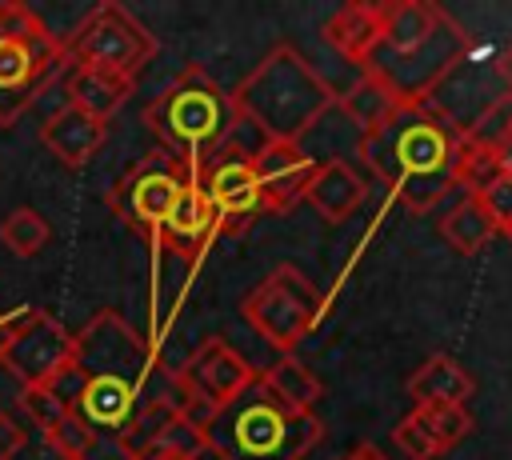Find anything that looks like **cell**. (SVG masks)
<instances>
[{"mask_svg": "<svg viewBox=\"0 0 512 460\" xmlns=\"http://www.w3.org/2000/svg\"><path fill=\"white\" fill-rule=\"evenodd\" d=\"M64 72L60 40L24 0H0V128H12Z\"/></svg>", "mask_w": 512, "mask_h": 460, "instance_id": "7", "label": "cell"}, {"mask_svg": "<svg viewBox=\"0 0 512 460\" xmlns=\"http://www.w3.org/2000/svg\"><path fill=\"white\" fill-rule=\"evenodd\" d=\"M60 52H64V68H100L136 80L156 56V36L124 4L100 0L60 40Z\"/></svg>", "mask_w": 512, "mask_h": 460, "instance_id": "8", "label": "cell"}, {"mask_svg": "<svg viewBox=\"0 0 512 460\" xmlns=\"http://www.w3.org/2000/svg\"><path fill=\"white\" fill-rule=\"evenodd\" d=\"M440 236H444V244H448L452 252L476 256V252L488 248V240L496 236V224H492V216L484 212V204H480L476 196H460V200L444 212Z\"/></svg>", "mask_w": 512, "mask_h": 460, "instance_id": "23", "label": "cell"}, {"mask_svg": "<svg viewBox=\"0 0 512 460\" xmlns=\"http://www.w3.org/2000/svg\"><path fill=\"white\" fill-rule=\"evenodd\" d=\"M464 136L436 104H408L392 124L356 140L364 168L416 216L432 212L452 188Z\"/></svg>", "mask_w": 512, "mask_h": 460, "instance_id": "2", "label": "cell"}, {"mask_svg": "<svg viewBox=\"0 0 512 460\" xmlns=\"http://www.w3.org/2000/svg\"><path fill=\"white\" fill-rule=\"evenodd\" d=\"M380 44L364 64L404 104H432V92L468 60V32L432 0L376 4Z\"/></svg>", "mask_w": 512, "mask_h": 460, "instance_id": "3", "label": "cell"}, {"mask_svg": "<svg viewBox=\"0 0 512 460\" xmlns=\"http://www.w3.org/2000/svg\"><path fill=\"white\" fill-rule=\"evenodd\" d=\"M340 460H388V456H384L380 448H372V444H356V448H352V452H344Z\"/></svg>", "mask_w": 512, "mask_h": 460, "instance_id": "32", "label": "cell"}, {"mask_svg": "<svg viewBox=\"0 0 512 460\" xmlns=\"http://www.w3.org/2000/svg\"><path fill=\"white\" fill-rule=\"evenodd\" d=\"M216 236H220L216 212H212L208 196L200 192V184H196V176H192V184L180 192V200H176L172 212L164 216V224H160V232H156V244L168 248V252H176V256H184V260H196V256L208 252V244H212Z\"/></svg>", "mask_w": 512, "mask_h": 460, "instance_id": "15", "label": "cell"}, {"mask_svg": "<svg viewBox=\"0 0 512 460\" xmlns=\"http://www.w3.org/2000/svg\"><path fill=\"white\" fill-rule=\"evenodd\" d=\"M252 332H260L276 352H292L320 316V292L296 264H276L240 304Z\"/></svg>", "mask_w": 512, "mask_h": 460, "instance_id": "10", "label": "cell"}, {"mask_svg": "<svg viewBox=\"0 0 512 460\" xmlns=\"http://www.w3.org/2000/svg\"><path fill=\"white\" fill-rule=\"evenodd\" d=\"M392 440H396V448H404V456L408 460H440L444 452H440V444L432 440V432H428V424L420 420V412L412 408L396 428H392Z\"/></svg>", "mask_w": 512, "mask_h": 460, "instance_id": "27", "label": "cell"}, {"mask_svg": "<svg viewBox=\"0 0 512 460\" xmlns=\"http://www.w3.org/2000/svg\"><path fill=\"white\" fill-rule=\"evenodd\" d=\"M476 392L468 368L460 360H452L448 352L428 356L412 376H408V396L412 404H468V396Z\"/></svg>", "mask_w": 512, "mask_h": 460, "instance_id": "21", "label": "cell"}, {"mask_svg": "<svg viewBox=\"0 0 512 460\" xmlns=\"http://www.w3.org/2000/svg\"><path fill=\"white\" fill-rule=\"evenodd\" d=\"M304 200L316 208V216L324 224H344V220H352L364 208L368 180L348 160H324V164H316Z\"/></svg>", "mask_w": 512, "mask_h": 460, "instance_id": "17", "label": "cell"}, {"mask_svg": "<svg viewBox=\"0 0 512 460\" xmlns=\"http://www.w3.org/2000/svg\"><path fill=\"white\" fill-rule=\"evenodd\" d=\"M104 136H108V124L96 120V116H88V112H80V108L68 104V100H64V104L44 120V128H40V144H44L64 168H84V164L100 152Z\"/></svg>", "mask_w": 512, "mask_h": 460, "instance_id": "16", "label": "cell"}, {"mask_svg": "<svg viewBox=\"0 0 512 460\" xmlns=\"http://www.w3.org/2000/svg\"><path fill=\"white\" fill-rule=\"evenodd\" d=\"M332 108H340V116L356 128V136H368V132H380L384 124H392L400 116V108H408L376 72H360L348 88L336 92Z\"/></svg>", "mask_w": 512, "mask_h": 460, "instance_id": "18", "label": "cell"}, {"mask_svg": "<svg viewBox=\"0 0 512 460\" xmlns=\"http://www.w3.org/2000/svg\"><path fill=\"white\" fill-rule=\"evenodd\" d=\"M16 408H20V416H28L40 432H48V428L68 412V400H64L56 388H28V392H16Z\"/></svg>", "mask_w": 512, "mask_h": 460, "instance_id": "26", "label": "cell"}, {"mask_svg": "<svg viewBox=\"0 0 512 460\" xmlns=\"http://www.w3.org/2000/svg\"><path fill=\"white\" fill-rule=\"evenodd\" d=\"M24 428H20V420H12V412L0 404V460H12L20 448H24Z\"/></svg>", "mask_w": 512, "mask_h": 460, "instance_id": "30", "label": "cell"}, {"mask_svg": "<svg viewBox=\"0 0 512 460\" xmlns=\"http://www.w3.org/2000/svg\"><path fill=\"white\" fill-rule=\"evenodd\" d=\"M60 76H64L68 104H76L80 112H88L104 124L124 108V100L136 88V80H124V76H112V72H100V68H64Z\"/></svg>", "mask_w": 512, "mask_h": 460, "instance_id": "20", "label": "cell"}, {"mask_svg": "<svg viewBox=\"0 0 512 460\" xmlns=\"http://www.w3.org/2000/svg\"><path fill=\"white\" fill-rule=\"evenodd\" d=\"M144 124L168 156L196 172L232 132L236 108L232 96L200 64H188L160 88V96L144 104Z\"/></svg>", "mask_w": 512, "mask_h": 460, "instance_id": "6", "label": "cell"}, {"mask_svg": "<svg viewBox=\"0 0 512 460\" xmlns=\"http://www.w3.org/2000/svg\"><path fill=\"white\" fill-rule=\"evenodd\" d=\"M192 176L196 172L184 160H176L164 148H156V152L140 156L108 188V208H112V216L128 232H136V236H144V240L156 244V232H160L164 216L172 212V204L180 200V192L192 184Z\"/></svg>", "mask_w": 512, "mask_h": 460, "instance_id": "9", "label": "cell"}, {"mask_svg": "<svg viewBox=\"0 0 512 460\" xmlns=\"http://www.w3.org/2000/svg\"><path fill=\"white\" fill-rule=\"evenodd\" d=\"M260 388H264L276 404H284V408H292V412H316V400L324 396L320 376H316L308 364H300L292 352L280 356V360L260 376Z\"/></svg>", "mask_w": 512, "mask_h": 460, "instance_id": "22", "label": "cell"}, {"mask_svg": "<svg viewBox=\"0 0 512 460\" xmlns=\"http://www.w3.org/2000/svg\"><path fill=\"white\" fill-rule=\"evenodd\" d=\"M176 372H168L156 348L112 308H100L72 332V360L56 392L96 432L124 436L140 404L172 396Z\"/></svg>", "mask_w": 512, "mask_h": 460, "instance_id": "1", "label": "cell"}, {"mask_svg": "<svg viewBox=\"0 0 512 460\" xmlns=\"http://www.w3.org/2000/svg\"><path fill=\"white\" fill-rule=\"evenodd\" d=\"M416 412H420V420L428 424V432H432V440L440 444V452H452V448L472 432V416H468L464 404H420Z\"/></svg>", "mask_w": 512, "mask_h": 460, "instance_id": "25", "label": "cell"}, {"mask_svg": "<svg viewBox=\"0 0 512 460\" xmlns=\"http://www.w3.org/2000/svg\"><path fill=\"white\" fill-rule=\"evenodd\" d=\"M72 360V332L44 308H20L0 340V372L16 392L56 388Z\"/></svg>", "mask_w": 512, "mask_h": 460, "instance_id": "11", "label": "cell"}, {"mask_svg": "<svg viewBox=\"0 0 512 460\" xmlns=\"http://www.w3.org/2000/svg\"><path fill=\"white\" fill-rule=\"evenodd\" d=\"M320 436V416L276 404L260 388V376L244 396L212 412V420L204 424V448L216 460H304L320 444Z\"/></svg>", "mask_w": 512, "mask_h": 460, "instance_id": "5", "label": "cell"}, {"mask_svg": "<svg viewBox=\"0 0 512 460\" xmlns=\"http://www.w3.org/2000/svg\"><path fill=\"white\" fill-rule=\"evenodd\" d=\"M496 76L504 80V92H512V40L496 52Z\"/></svg>", "mask_w": 512, "mask_h": 460, "instance_id": "31", "label": "cell"}, {"mask_svg": "<svg viewBox=\"0 0 512 460\" xmlns=\"http://www.w3.org/2000/svg\"><path fill=\"white\" fill-rule=\"evenodd\" d=\"M12 316H16V312H0V340H4V328L12 324Z\"/></svg>", "mask_w": 512, "mask_h": 460, "instance_id": "33", "label": "cell"}, {"mask_svg": "<svg viewBox=\"0 0 512 460\" xmlns=\"http://www.w3.org/2000/svg\"><path fill=\"white\" fill-rule=\"evenodd\" d=\"M48 240H52V224H48L36 208H12V212L0 220V244H4L12 256H20V260L44 252Z\"/></svg>", "mask_w": 512, "mask_h": 460, "instance_id": "24", "label": "cell"}, {"mask_svg": "<svg viewBox=\"0 0 512 460\" xmlns=\"http://www.w3.org/2000/svg\"><path fill=\"white\" fill-rule=\"evenodd\" d=\"M196 184L208 196L220 232H236L244 228L252 216L264 212V196H260V180L248 156H236L228 148H216L200 168H196Z\"/></svg>", "mask_w": 512, "mask_h": 460, "instance_id": "12", "label": "cell"}, {"mask_svg": "<svg viewBox=\"0 0 512 460\" xmlns=\"http://www.w3.org/2000/svg\"><path fill=\"white\" fill-rule=\"evenodd\" d=\"M176 380L192 400H200L204 408L220 412V408H228L236 396H244L256 384V368L224 336H208L184 360V368H176Z\"/></svg>", "mask_w": 512, "mask_h": 460, "instance_id": "13", "label": "cell"}, {"mask_svg": "<svg viewBox=\"0 0 512 460\" xmlns=\"http://www.w3.org/2000/svg\"><path fill=\"white\" fill-rule=\"evenodd\" d=\"M76 460H136V456L128 452V444L120 436H108V432H96L92 428V436H88V444L80 448Z\"/></svg>", "mask_w": 512, "mask_h": 460, "instance_id": "29", "label": "cell"}, {"mask_svg": "<svg viewBox=\"0 0 512 460\" xmlns=\"http://www.w3.org/2000/svg\"><path fill=\"white\" fill-rule=\"evenodd\" d=\"M320 36H324V40H328V44H332L348 64H356V68L364 72V64L372 60V52H376V44H380L376 4H360V0L340 4V8L324 20Z\"/></svg>", "mask_w": 512, "mask_h": 460, "instance_id": "19", "label": "cell"}, {"mask_svg": "<svg viewBox=\"0 0 512 460\" xmlns=\"http://www.w3.org/2000/svg\"><path fill=\"white\" fill-rule=\"evenodd\" d=\"M316 156L304 144H288V140H268L256 156V180H260V196H264V212H288L304 200L308 180L316 172Z\"/></svg>", "mask_w": 512, "mask_h": 460, "instance_id": "14", "label": "cell"}, {"mask_svg": "<svg viewBox=\"0 0 512 460\" xmlns=\"http://www.w3.org/2000/svg\"><path fill=\"white\" fill-rule=\"evenodd\" d=\"M228 96L236 116L252 124L264 140L304 144V136L332 112L336 88L308 64L300 48L276 44Z\"/></svg>", "mask_w": 512, "mask_h": 460, "instance_id": "4", "label": "cell"}, {"mask_svg": "<svg viewBox=\"0 0 512 460\" xmlns=\"http://www.w3.org/2000/svg\"><path fill=\"white\" fill-rule=\"evenodd\" d=\"M504 236H508V240H512V224H508V228H504Z\"/></svg>", "mask_w": 512, "mask_h": 460, "instance_id": "34", "label": "cell"}, {"mask_svg": "<svg viewBox=\"0 0 512 460\" xmlns=\"http://www.w3.org/2000/svg\"><path fill=\"white\" fill-rule=\"evenodd\" d=\"M476 200H480V204H484V212L492 216L496 232H504V228L512 224V172L496 176L484 192H476Z\"/></svg>", "mask_w": 512, "mask_h": 460, "instance_id": "28", "label": "cell"}]
</instances>
